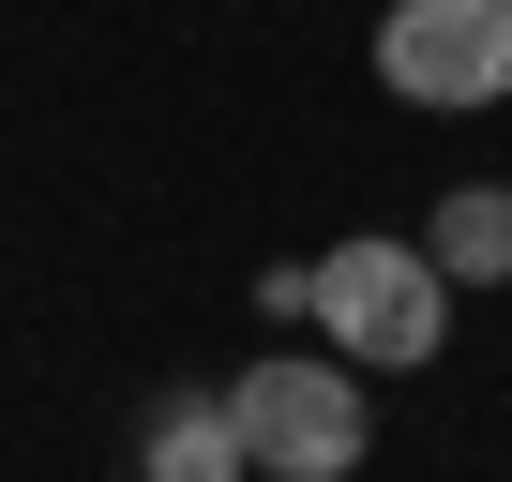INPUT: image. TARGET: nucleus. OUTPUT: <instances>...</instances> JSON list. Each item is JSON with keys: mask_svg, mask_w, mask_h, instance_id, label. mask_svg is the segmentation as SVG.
<instances>
[{"mask_svg": "<svg viewBox=\"0 0 512 482\" xmlns=\"http://www.w3.org/2000/svg\"><path fill=\"white\" fill-rule=\"evenodd\" d=\"M452 302L467 287L437 272V241H332L317 257V347H347L362 377H422Z\"/></svg>", "mask_w": 512, "mask_h": 482, "instance_id": "nucleus-1", "label": "nucleus"}, {"mask_svg": "<svg viewBox=\"0 0 512 482\" xmlns=\"http://www.w3.org/2000/svg\"><path fill=\"white\" fill-rule=\"evenodd\" d=\"M226 407L256 437V482H347L377 452V407H362V362L347 347L332 362H256V377H226Z\"/></svg>", "mask_w": 512, "mask_h": 482, "instance_id": "nucleus-2", "label": "nucleus"}, {"mask_svg": "<svg viewBox=\"0 0 512 482\" xmlns=\"http://www.w3.org/2000/svg\"><path fill=\"white\" fill-rule=\"evenodd\" d=\"M377 91L392 106H512V0H377Z\"/></svg>", "mask_w": 512, "mask_h": 482, "instance_id": "nucleus-3", "label": "nucleus"}, {"mask_svg": "<svg viewBox=\"0 0 512 482\" xmlns=\"http://www.w3.org/2000/svg\"><path fill=\"white\" fill-rule=\"evenodd\" d=\"M136 482H256V437H241V407H226V392H181V407H151V437H136Z\"/></svg>", "mask_w": 512, "mask_h": 482, "instance_id": "nucleus-4", "label": "nucleus"}, {"mask_svg": "<svg viewBox=\"0 0 512 482\" xmlns=\"http://www.w3.org/2000/svg\"><path fill=\"white\" fill-rule=\"evenodd\" d=\"M422 241H437V272H452V287H512V181H452Z\"/></svg>", "mask_w": 512, "mask_h": 482, "instance_id": "nucleus-5", "label": "nucleus"}]
</instances>
